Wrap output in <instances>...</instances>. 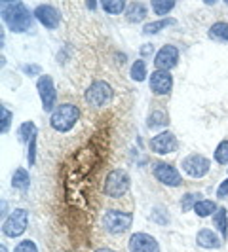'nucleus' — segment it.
I'll list each match as a JSON object with an SVG mask.
<instances>
[{
  "label": "nucleus",
  "mask_w": 228,
  "mask_h": 252,
  "mask_svg": "<svg viewBox=\"0 0 228 252\" xmlns=\"http://www.w3.org/2000/svg\"><path fill=\"white\" fill-rule=\"evenodd\" d=\"M213 226L217 227V231L221 233V239H228V213L227 209H219L215 215H213Z\"/></svg>",
  "instance_id": "19"
},
{
  "label": "nucleus",
  "mask_w": 228,
  "mask_h": 252,
  "mask_svg": "<svg viewBox=\"0 0 228 252\" xmlns=\"http://www.w3.org/2000/svg\"><path fill=\"white\" fill-rule=\"evenodd\" d=\"M33 17L35 13H31L23 2L17 0L2 2V21L12 32H27L33 27Z\"/></svg>",
  "instance_id": "1"
},
{
  "label": "nucleus",
  "mask_w": 228,
  "mask_h": 252,
  "mask_svg": "<svg viewBox=\"0 0 228 252\" xmlns=\"http://www.w3.org/2000/svg\"><path fill=\"white\" fill-rule=\"evenodd\" d=\"M151 8H152V12L156 13L160 19H165L167 13L175 8V0H152Z\"/></svg>",
  "instance_id": "22"
},
{
  "label": "nucleus",
  "mask_w": 228,
  "mask_h": 252,
  "mask_svg": "<svg viewBox=\"0 0 228 252\" xmlns=\"http://www.w3.org/2000/svg\"><path fill=\"white\" fill-rule=\"evenodd\" d=\"M213 158H215V161L219 165L228 163V140H221V142H219V146L215 148Z\"/></svg>",
  "instance_id": "29"
},
{
  "label": "nucleus",
  "mask_w": 228,
  "mask_h": 252,
  "mask_svg": "<svg viewBox=\"0 0 228 252\" xmlns=\"http://www.w3.org/2000/svg\"><path fill=\"white\" fill-rule=\"evenodd\" d=\"M21 70H23L27 76H38L40 72H42V68H40L38 64H23V66H21Z\"/></svg>",
  "instance_id": "32"
},
{
  "label": "nucleus",
  "mask_w": 228,
  "mask_h": 252,
  "mask_svg": "<svg viewBox=\"0 0 228 252\" xmlns=\"http://www.w3.org/2000/svg\"><path fill=\"white\" fill-rule=\"evenodd\" d=\"M27 226H29V213L25 209H15L12 215L2 222V233L8 239H17L25 233Z\"/></svg>",
  "instance_id": "6"
},
{
  "label": "nucleus",
  "mask_w": 228,
  "mask_h": 252,
  "mask_svg": "<svg viewBox=\"0 0 228 252\" xmlns=\"http://www.w3.org/2000/svg\"><path fill=\"white\" fill-rule=\"evenodd\" d=\"M95 252H118V251H113V249H97Z\"/></svg>",
  "instance_id": "36"
},
{
  "label": "nucleus",
  "mask_w": 228,
  "mask_h": 252,
  "mask_svg": "<svg viewBox=\"0 0 228 252\" xmlns=\"http://www.w3.org/2000/svg\"><path fill=\"white\" fill-rule=\"evenodd\" d=\"M13 252H38V247H37V243H35V241L23 239L15 245Z\"/></svg>",
  "instance_id": "30"
},
{
  "label": "nucleus",
  "mask_w": 228,
  "mask_h": 252,
  "mask_svg": "<svg viewBox=\"0 0 228 252\" xmlns=\"http://www.w3.org/2000/svg\"><path fill=\"white\" fill-rule=\"evenodd\" d=\"M101 8L109 15H120V13H126L127 4L124 0H103Z\"/></svg>",
  "instance_id": "25"
},
{
  "label": "nucleus",
  "mask_w": 228,
  "mask_h": 252,
  "mask_svg": "<svg viewBox=\"0 0 228 252\" xmlns=\"http://www.w3.org/2000/svg\"><path fill=\"white\" fill-rule=\"evenodd\" d=\"M12 118H13V114L10 112V108H8L6 104H2V106H0V133H2V135H8V131H10V127H12Z\"/></svg>",
  "instance_id": "27"
},
{
  "label": "nucleus",
  "mask_w": 228,
  "mask_h": 252,
  "mask_svg": "<svg viewBox=\"0 0 228 252\" xmlns=\"http://www.w3.org/2000/svg\"><path fill=\"white\" fill-rule=\"evenodd\" d=\"M227 195H228V178L223 180L219 184V188H217V197H227Z\"/></svg>",
  "instance_id": "33"
},
{
  "label": "nucleus",
  "mask_w": 228,
  "mask_h": 252,
  "mask_svg": "<svg viewBox=\"0 0 228 252\" xmlns=\"http://www.w3.org/2000/svg\"><path fill=\"white\" fill-rule=\"evenodd\" d=\"M38 135V129L33 122H23L17 129V139L19 142H31Z\"/></svg>",
  "instance_id": "24"
},
{
  "label": "nucleus",
  "mask_w": 228,
  "mask_h": 252,
  "mask_svg": "<svg viewBox=\"0 0 228 252\" xmlns=\"http://www.w3.org/2000/svg\"><path fill=\"white\" fill-rule=\"evenodd\" d=\"M152 175H154V178L160 184H164L167 188H179V186H183V177H181L177 167L171 163H165V161L154 163L152 165Z\"/></svg>",
  "instance_id": "8"
},
{
  "label": "nucleus",
  "mask_w": 228,
  "mask_h": 252,
  "mask_svg": "<svg viewBox=\"0 0 228 252\" xmlns=\"http://www.w3.org/2000/svg\"><path fill=\"white\" fill-rule=\"evenodd\" d=\"M149 148L156 156H167L177 150V137L171 131H160L149 140Z\"/></svg>",
  "instance_id": "10"
},
{
  "label": "nucleus",
  "mask_w": 228,
  "mask_h": 252,
  "mask_svg": "<svg viewBox=\"0 0 228 252\" xmlns=\"http://www.w3.org/2000/svg\"><path fill=\"white\" fill-rule=\"evenodd\" d=\"M219 211L217 209V203L211 199H200L194 207V213L200 216V218H207V216H213Z\"/></svg>",
  "instance_id": "23"
},
{
  "label": "nucleus",
  "mask_w": 228,
  "mask_h": 252,
  "mask_svg": "<svg viewBox=\"0 0 228 252\" xmlns=\"http://www.w3.org/2000/svg\"><path fill=\"white\" fill-rule=\"evenodd\" d=\"M209 38H213L217 42H225L228 44V23L227 21H219L209 29Z\"/></svg>",
  "instance_id": "26"
},
{
  "label": "nucleus",
  "mask_w": 228,
  "mask_h": 252,
  "mask_svg": "<svg viewBox=\"0 0 228 252\" xmlns=\"http://www.w3.org/2000/svg\"><path fill=\"white\" fill-rule=\"evenodd\" d=\"M151 53H152V44H145V46L141 48V55H143L145 59H147ZM143 57H141V59H143Z\"/></svg>",
  "instance_id": "34"
},
{
  "label": "nucleus",
  "mask_w": 228,
  "mask_h": 252,
  "mask_svg": "<svg viewBox=\"0 0 228 252\" xmlns=\"http://www.w3.org/2000/svg\"><path fill=\"white\" fill-rule=\"evenodd\" d=\"M196 243H198V247H202L205 251H213V249H219L223 245V239L217 235L213 229L203 227L196 233Z\"/></svg>",
  "instance_id": "15"
},
{
  "label": "nucleus",
  "mask_w": 228,
  "mask_h": 252,
  "mask_svg": "<svg viewBox=\"0 0 228 252\" xmlns=\"http://www.w3.org/2000/svg\"><path fill=\"white\" fill-rule=\"evenodd\" d=\"M0 252H8V249H6V245H2V247H0Z\"/></svg>",
  "instance_id": "38"
},
{
  "label": "nucleus",
  "mask_w": 228,
  "mask_h": 252,
  "mask_svg": "<svg viewBox=\"0 0 228 252\" xmlns=\"http://www.w3.org/2000/svg\"><path fill=\"white\" fill-rule=\"evenodd\" d=\"M84 99H86L88 106H91V108H101V106L109 104V102L114 99V91L109 82L97 80V82H93V84L86 89Z\"/></svg>",
  "instance_id": "5"
},
{
  "label": "nucleus",
  "mask_w": 228,
  "mask_h": 252,
  "mask_svg": "<svg viewBox=\"0 0 228 252\" xmlns=\"http://www.w3.org/2000/svg\"><path fill=\"white\" fill-rule=\"evenodd\" d=\"M129 76H131L133 82H145L147 78H151V76H149V68H147V61H145V59L133 61L131 68H129Z\"/></svg>",
  "instance_id": "20"
},
{
  "label": "nucleus",
  "mask_w": 228,
  "mask_h": 252,
  "mask_svg": "<svg viewBox=\"0 0 228 252\" xmlns=\"http://www.w3.org/2000/svg\"><path fill=\"white\" fill-rule=\"evenodd\" d=\"M179 63V50L177 46H173V44H165L162 46L160 50L156 51V55H154V66H156V70H171V68H175Z\"/></svg>",
  "instance_id": "11"
},
{
  "label": "nucleus",
  "mask_w": 228,
  "mask_h": 252,
  "mask_svg": "<svg viewBox=\"0 0 228 252\" xmlns=\"http://www.w3.org/2000/svg\"><path fill=\"white\" fill-rule=\"evenodd\" d=\"M2 218L6 220V199H2Z\"/></svg>",
  "instance_id": "35"
},
{
  "label": "nucleus",
  "mask_w": 228,
  "mask_h": 252,
  "mask_svg": "<svg viewBox=\"0 0 228 252\" xmlns=\"http://www.w3.org/2000/svg\"><path fill=\"white\" fill-rule=\"evenodd\" d=\"M171 25H177V21L171 19V17H165V19H158V21H152V23H145L143 32L152 36V34H158L160 31H164L165 27H171Z\"/></svg>",
  "instance_id": "21"
},
{
  "label": "nucleus",
  "mask_w": 228,
  "mask_h": 252,
  "mask_svg": "<svg viewBox=\"0 0 228 252\" xmlns=\"http://www.w3.org/2000/svg\"><path fill=\"white\" fill-rule=\"evenodd\" d=\"M149 15V6L145 2H129L126 8L127 23H141Z\"/></svg>",
  "instance_id": "16"
},
{
  "label": "nucleus",
  "mask_w": 228,
  "mask_h": 252,
  "mask_svg": "<svg viewBox=\"0 0 228 252\" xmlns=\"http://www.w3.org/2000/svg\"><path fill=\"white\" fill-rule=\"evenodd\" d=\"M37 91L40 95V101H42V108L44 112H53L57 108V91H55V84H53V78L50 74H42L38 76L37 80Z\"/></svg>",
  "instance_id": "7"
},
{
  "label": "nucleus",
  "mask_w": 228,
  "mask_h": 252,
  "mask_svg": "<svg viewBox=\"0 0 228 252\" xmlns=\"http://www.w3.org/2000/svg\"><path fill=\"white\" fill-rule=\"evenodd\" d=\"M200 197H202V193H198V191H192V193L183 195V199H181V209H183V213H189L190 209L194 211V207H196V203L200 201Z\"/></svg>",
  "instance_id": "28"
},
{
  "label": "nucleus",
  "mask_w": 228,
  "mask_h": 252,
  "mask_svg": "<svg viewBox=\"0 0 228 252\" xmlns=\"http://www.w3.org/2000/svg\"><path fill=\"white\" fill-rule=\"evenodd\" d=\"M33 13H35V19L38 23L42 27H46V29H50V31L57 29L59 23H61V13L51 4H38Z\"/></svg>",
  "instance_id": "14"
},
{
  "label": "nucleus",
  "mask_w": 228,
  "mask_h": 252,
  "mask_svg": "<svg viewBox=\"0 0 228 252\" xmlns=\"http://www.w3.org/2000/svg\"><path fill=\"white\" fill-rule=\"evenodd\" d=\"M80 116H82V112L76 104H71V102L57 104V108L50 116V127L55 129L57 133H69L76 126V122L80 120Z\"/></svg>",
  "instance_id": "2"
},
{
  "label": "nucleus",
  "mask_w": 228,
  "mask_h": 252,
  "mask_svg": "<svg viewBox=\"0 0 228 252\" xmlns=\"http://www.w3.org/2000/svg\"><path fill=\"white\" fill-rule=\"evenodd\" d=\"M101 224L105 231H109L111 235H122L133 224V215L127 211H107L101 218Z\"/></svg>",
  "instance_id": "4"
},
{
  "label": "nucleus",
  "mask_w": 228,
  "mask_h": 252,
  "mask_svg": "<svg viewBox=\"0 0 228 252\" xmlns=\"http://www.w3.org/2000/svg\"><path fill=\"white\" fill-rule=\"evenodd\" d=\"M151 91L158 97H165L173 91V76L167 70H154L149 78Z\"/></svg>",
  "instance_id": "13"
},
{
  "label": "nucleus",
  "mask_w": 228,
  "mask_h": 252,
  "mask_svg": "<svg viewBox=\"0 0 228 252\" xmlns=\"http://www.w3.org/2000/svg\"><path fill=\"white\" fill-rule=\"evenodd\" d=\"M129 188H131L129 173H127L126 169H114L105 178L103 191L111 199H120V197H124L127 191H129Z\"/></svg>",
  "instance_id": "3"
},
{
  "label": "nucleus",
  "mask_w": 228,
  "mask_h": 252,
  "mask_svg": "<svg viewBox=\"0 0 228 252\" xmlns=\"http://www.w3.org/2000/svg\"><path fill=\"white\" fill-rule=\"evenodd\" d=\"M169 126V116L165 108H152L149 118H147V127L149 129H162Z\"/></svg>",
  "instance_id": "17"
},
{
  "label": "nucleus",
  "mask_w": 228,
  "mask_h": 252,
  "mask_svg": "<svg viewBox=\"0 0 228 252\" xmlns=\"http://www.w3.org/2000/svg\"><path fill=\"white\" fill-rule=\"evenodd\" d=\"M31 186V177H29V171L23 169V167H19V169H15L12 175V188L19 189V191H27Z\"/></svg>",
  "instance_id": "18"
},
{
  "label": "nucleus",
  "mask_w": 228,
  "mask_h": 252,
  "mask_svg": "<svg viewBox=\"0 0 228 252\" xmlns=\"http://www.w3.org/2000/svg\"><path fill=\"white\" fill-rule=\"evenodd\" d=\"M95 6H97L95 2H88V8H89V10H95Z\"/></svg>",
  "instance_id": "37"
},
{
  "label": "nucleus",
  "mask_w": 228,
  "mask_h": 252,
  "mask_svg": "<svg viewBox=\"0 0 228 252\" xmlns=\"http://www.w3.org/2000/svg\"><path fill=\"white\" fill-rule=\"evenodd\" d=\"M127 249H129V252H162L156 237H152L151 233H145V231L133 233L129 237Z\"/></svg>",
  "instance_id": "12"
},
{
  "label": "nucleus",
  "mask_w": 228,
  "mask_h": 252,
  "mask_svg": "<svg viewBox=\"0 0 228 252\" xmlns=\"http://www.w3.org/2000/svg\"><path fill=\"white\" fill-rule=\"evenodd\" d=\"M27 159H29L31 167L37 163V137L29 142V156H27Z\"/></svg>",
  "instance_id": "31"
},
{
  "label": "nucleus",
  "mask_w": 228,
  "mask_h": 252,
  "mask_svg": "<svg viewBox=\"0 0 228 252\" xmlns=\"http://www.w3.org/2000/svg\"><path fill=\"white\" fill-rule=\"evenodd\" d=\"M209 167L211 161L202 154H190L181 161V171L190 178H203L209 173Z\"/></svg>",
  "instance_id": "9"
}]
</instances>
